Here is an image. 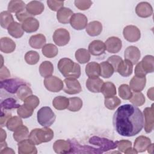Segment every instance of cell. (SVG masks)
<instances>
[{"label": "cell", "instance_id": "cell-62", "mask_svg": "<svg viewBox=\"0 0 154 154\" xmlns=\"http://www.w3.org/2000/svg\"><path fill=\"white\" fill-rule=\"evenodd\" d=\"M124 153H138V152L132 147H130L128 149H126Z\"/></svg>", "mask_w": 154, "mask_h": 154}, {"label": "cell", "instance_id": "cell-31", "mask_svg": "<svg viewBox=\"0 0 154 154\" xmlns=\"http://www.w3.org/2000/svg\"><path fill=\"white\" fill-rule=\"evenodd\" d=\"M140 62L141 66L147 75L149 73H152L154 71V58L152 55H146Z\"/></svg>", "mask_w": 154, "mask_h": 154}, {"label": "cell", "instance_id": "cell-35", "mask_svg": "<svg viewBox=\"0 0 154 154\" xmlns=\"http://www.w3.org/2000/svg\"><path fill=\"white\" fill-rule=\"evenodd\" d=\"M54 72V66L51 61H45L42 62L39 66V73L44 78L52 75Z\"/></svg>", "mask_w": 154, "mask_h": 154}, {"label": "cell", "instance_id": "cell-41", "mask_svg": "<svg viewBox=\"0 0 154 154\" xmlns=\"http://www.w3.org/2000/svg\"><path fill=\"white\" fill-rule=\"evenodd\" d=\"M14 22L12 14L8 11H2L0 14V24L1 27L7 29L8 27Z\"/></svg>", "mask_w": 154, "mask_h": 154}, {"label": "cell", "instance_id": "cell-56", "mask_svg": "<svg viewBox=\"0 0 154 154\" xmlns=\"http://www.w3.org/2000/svg\"><path fill=\"white\" fill-rule=\"evenodd\" d=\"M1 120H0V125L1 128L6 126L7 122L8 119L11 117V114L8 112L7 110H1Z\"/></svg>", "mask_w": 154, "mask_h": 154}, {"label": "cell", "instance_id": "cell-53", "mask_svg": "<svg viewBox=\"0 0 154 154\" xmlns=\"http://www.w3.org/2000/svg\"><path fill=\"white\" fill-rule=\"evenodd\" d=\"M76 7L81 10H86L88 9L93 2L89 0H76L74 2Z\"/></svg>", "mask_w": 154, "mask_h": 154}, {"label": "cell", "instance_id": "cell-8", "mask_svg": "<svg viewBox=\"0 0 154 154\" xmlns=\"http://www.w3.org/2000/svg\"><path fill=\"white\" fill-rule=\"evenodd\" d=\"M64 91L69 94H76L82 91L79 82L76 78H66L64 80Z\"/></svg>", "mask_w": 154, "mask_h": 154}, {"label": "cell", "instance_id": "cell-45", "mask_svg": "<svg viewBox=\"0 0 154 154\" xmlns=\"http://www.w3.org/2000/svg\"><path fill=\"white\" fill-rule=\"evenodd\" d=\"M121 103V100L116 96L105 97L104 104L106 108L113 110Z\"/></svg>", "mask_w": 154, "mask_h": 154}, {"label": "cell", "instance_id": "cell-57", "mask_svg": "<svg viewBox=\"0 0 154 154\" xmlns=\"http://www.w3.org/2000/svg\"><path fill=\"white\" fill-rule=\"evenodd\" d=\"M16 17L19 22L22 23L25 20H26V19H28L30 17H32V16L30 14H29L27 12V11L25 10H24V11H23L20 13L16 14Z\"/></svg>", "mask_w": 154, "mask_h": 154}, {"label": "cell", "instance_id": "cell-2", "mask_svg": "<svg viewBox=\"0 0 154 154\" xmlns=\"http://www.w3.org/2000/svg\"><path fill=\"white\" fill-rule=\"evenodd\" d=\"M58 69L65 78H78L81 76L80 66L68 58H63L58 63Z\"/></svg>", "mask_w": 154, "mask_h": 154}, {"label": "cell", "instance_id": "cell-19", "mask_svg": "<svg viewBox=\"0 0 154 154\" xmlns=\"http://www.w3.org/2000/svg\"><path fill=\"white\" fill-rule=\"evenodd\" d=\"M53 149L57 153H71V144L69 140H58L54 142Z\"/></svg>", "mask_w": 154, "mask_h": 154}, {"label": "cell", "instance_id": "cell-26", "mask_svg": "<svg viewBox=\"0 0 154 154\" xmlns=\"http://www.w3.org/2000/svg\"><path fill=\"white\" fill-rule=\"evenodd\" d=\"M16 49V43L8 37H2L0 40V50L5 54L13 52Z\"/></svg>", "mask_w": 154, "mask_h": 154}, {"label": "cell", "instance_id": "cell-47", "mask_svg": "<svg viewBox=\"0 0 154 154\" xmlns=\"http://www.w3.org/2000/svg\"><path fill=\"white\" fill-rule=\"evenodd\" d=\"M129 100L131 103L137 106H142L145 103V97L141 92L132 93V95Z\"/></svg>", "mask_w": 154, "mask_h": 154}, {"label": "cell", "instance_id": "cell-22", "mask_svg": "<svg viewBox=\"0 0 154 154\" xmlns=\"http://www.w3.org/2000/svg\"><path fill=\"white\" fill-rule=\"evenodd\" d=\"M132 63L130 61L126 59L120 62L117 69V72L123 77L129 76L132 73Z\"/></svg>", "mask_w": 154, "mask_h": 154}, {"label": "cell", "instance_id": "cell-60", "mask_svg": "<svg viewBox=\"0 0 154 154\" xmlns=\"http://www.w3.org/2000/svg\"><path fill=\"white\" fill-rule=\"evenodd\" d=\"M6 137H7L6 132L2 128H1V142L5 141Z\"/></svg>", "mask_w": 154, "mask_h": 154}, {"label": "cell", "instance_id": "cell-39", "mask_svg": "<svg viewBox=\"0 0 154 154\" xmlns=\"http://www.w3.org/2000/svg\"><path fill=\"white\" fill-rule=\"evenodd\" d=\"M43 55L49 58H52L56 57L58 53V50L57 47L52 44L48 43L46 44L42 49Z\"/></svg>", "mask_w": 154, "mask_h": 154}, {"label": "cell", "instance_id": "cell-33", "mask_svg": "<svg viewBox=\"0 0 154 154\" xmlns=\"http://www.w3.org/2000/svg\"><path fill=\"white\" fill-rule=\"evenodd\" d=\"M7 31L10 35L16 38L21 37L24 33L22 24H20L15 21L11 23V25L8 27Z\"/></svg>", "mask_w": 154, "mask_h": 154}, {"label": "cell", "instance_id": "cell-7", "mask_svg": "<svg viewBox=\"0 0 154 154\" xmlns=\"http://www.w3.org/2000/svg\"><path fill=\"white\" fill-rule=\"evenodd\" d=\"M44 85L45 88L51 92H59L64 87V82L55 76H50L45 78Z\"/></svg>", "mask_w": 154, "mask_h": 154}, {"label": "cell", "instance_id": "cell-32", "mask_svg": "<svg viewBox=\"0 0 154 154\" xmlns=\"http://www.w3.org/2000/svg\"><path fill=\"white\" fill-rule=\"evenodd\" d=\"M7 9L10 13L17 14L25 10L26 5L21 0H11L8 3Z\"/></svg>", "mask_w": 154, "mask_h": 154}, {"label": "cell", "instance_id": "cell-14", "mask_svg": "<svg viewBox=\"0 0 154 154\" xmlns=\"http://www.w3.org/2000/svg\"><path fill=\"white\" fill-rule=\"evenodd\" d=\"M106 50L112 54L119 52L122 47V40L117 37H110L105 42Z\"/></svg>", "mask_w": 154, "mask_h": 154}, {"label": "cell", "instance_id": "cell-25", "mask_svg": "<svg viewBox=\"0 0 154 154\" xmlns=\"http://www.w3.org/2000/svg\"><path fill=\"white\" fill-rule=\"evenodd\" d=\"M146 83V77H138L134 76L129 82V87L134 92H141L144 88Z\"/></svg>", "mask_w": 154, "mask_h": 154}, {"label": "cell", "instance_id": "cell-3", "mask_svg": "<svg viewBox=\"0 0 154 154\" xmlns=\"http://www.w3.org/2000/svg\"><path fill=\"white\" fill-rule=\"evenodd\" d=\"M54 137V132L49 127L32 129L29 135V140L34 145L50 141Z\"/></svg>", "mask_w": 154, "mask_h": 154}, {"label": "cell", "instance_id": "cell-1", "mask_svg": "<svg viewBox=\"0 0 154 154\" xmlns=\"http://www.w3.org/2000/svg\"><path fill=\"white\" fill-rule=\"evenodd\" d=\"M112 124L119 135L133 137L139 134L144 126L143 114L137 106L123 105L114 112Z\"/></svg>", "mask_w": 154, "mask_h": 154}, {"label": "cell", "instance_id": "cell-58", "mask_svg": "<svg viewBox=\"0 0 154 154\" xmlns=\"http://www.w3.org/2000/svg\"><path fill=\"white\" fill-rule=\"evenodd\" d=\"M10 76V73L8 69L5 66L1 67V72H0L1 81L6 79Z\"/></svg>", "mask_w": 154, "mask_h": 154}, {"label": "cell", "instance_id": "cell-52", "mask_svg": "<svg viewBox=\"0 0 154 154\" xmlns=\"http://www.w3.org/2000/svg\"><path fill=\"white\" fill-rule=\"evenodd\" d=\"M47 4L49 8L54 11H58L60 9L63 7V1H55V0H48Z\"/></svg>", "mask_w": 154, "mask_h": 154}, {"label": "cell", "instance_id": "cell-15", "mask_svg": "<svg viewBox=\"0 0 154 154\" xmlns=\"http://www.w3.org/2000/svg\"><path fill=\"white\" fill-rule=\"evenodd\" d=\"M124 57L125 59L130 61L134 65L137 64L140 58V51L137 47L130 46L125 49Z\"/></svg>", "mask_w": 154, "mask_h": 154}, {"label": "cell", "instance_id": "cell-5", "mask_svg": "<svg viewBox=\"0 0 154 154\" xmlns=\"http://www.w3.org/2000/svg\"><path fill=\"white\" fill-rule=\"evenodd\" d=\"M24 84L27 83L21 79L11 78L1 81L0 87L9 93L14 94L17 93L19 87Z\"/></svg>", "mask_w": 154, "mask_h": 154}, {"label": "cell", "instance_id": "cell-9", "mask_svg": "<svg viewBox=\"0 0 154 154\" xmlns=\"http://www.w3.org/2000/svg\"><path fill=\"white\" fill-rule=\"evenodd\" d=\"M70 38L69 32L64 28L56 29L53 34V40L54 43L59 46L66 45L69 42Z\"/></svg>", "mask_w": 154, "mask_h": 154}, {"label": "cell", "instance_id": "cell-18", "mask_svg": "<svg viewBox=\"0 0 154 154\" xmlns=\"http://www.w3.org/2000/svg\"><path fill=\"white\" fill-rule=\"evenodd\" d=\"M106 50L105 43L101 40H95L92 41L88 45V52L94 56L102 55Z\"/></svg>", "mask_w": 154, "mask_h": 154}, {"label": "cell", "instance_id": "cell-34", "mask_svg": "<svg viewBox=\"0 0 154 154\" xmlns=\"http://www.w3.org/2000/svg\"><path fill=\"white\" fill-rule=\"evenodd\" d=\"M29 134L28 128L22 125L14 131L13 136L15 141L19 143L28 139L29 138Z\"/></svg>", "mask_w": 154, "mask_h": 154}, {"label": "cell", "instance_id": "cell-21", "mask_svg": "<svg viewBox=\"0 0 154 154\" xmlns=\"http://www.w3.org/2000/svg\"><path fill=\"white\" fill-rule=\"evenodd\" d=\"M151 143V140L149 138L141 135L135 139L134 144V149L138 153L143 152L147 150V147Z\"/></svg>", "mask_w": 154, "mask_h": 154}, {"label": "cell", "instance_id": "cell-12", "mask_svg": "<svg viewBox=\"0 0 154 154\" xmlns=\"http://www.w3.org/2000/svg\"><path fill=\"white\" fill-rule=\"evenodd\" d=\"M143 117H144V126L146 132L150 133L153 129L154 117H153V104L150 107L144 108L143 111Z\"/></svg>", "mask_w": 154, "mask_h": 154}, {"label": "cell", "instance_id": "cell-10", "mask_svg": "<svg viewBox=\"0 0 154 154\" xmlns=\"http://www.w3.org/2000/svg\"><path fill=\"white\" fill-rule=\"evenodd\" d=\"M71 144V153H102L103 152L99 148H94L88 146H81L75 140H69Z\"/></svg>", "mask_w": 154, "mask_h": 154}, {"label": "cell", "instance_id": "cell-27", "mask_svg": "<svg viewBox=\"0 0 154 154\" xmlns=\"http://www.w3.org/2000/svg\"><path fill=\"white\" fill-rule=\"evenodd\" d=\"M73 14V11L69 8L62 7L57 13V18L59 22L63 24H67L70 22V19Z\"/></svg>", "mask_w": 154, "mask_h": 154}, {"label": "cell", "instance_id": "cell-43", "mask_svg": "<svg viewBox=\"0 0 154 154\" xmlns=\"http://www.w3.org/2000/svg\"><path fill=\"white\" fill-rule=\"evenodd\" d=\"M69 103L67 109L72 112L79 111L82 106V100L78 97H73L69 98Z\"/></svg>", "mask_w": 154, "mask_h": 154}, {"label": "cell", "instance_id": "cell-4", "mask_svg": "<svg viewBox=\"0 0 154 154\" xmlns=\"http://www.w3.org/2000/svg\"><path fill=\"white\" fill-rule=\"evenodd\" d=\"M37 122L43 127H49L55 122L56 116L49 106L41 108L37 113Z\"/></svg>", "mask_w": 154, "mask_h": 154}, {"label": "cell", "instance_id": "cell-46", "mask_svg": "<svg viewBox=\"0 0 154 154\" xmlns=\"http://www.w3.org/2000/svg\"><path fill=\"white\" fill-rule=\"evenodd\" d=\"M16 93L18 98L23 101L26 97L32 95V91L28 84H24L19 87Z\"/></svg>", "mask_w": 154, "mask_h": 154}, {"label": "cell", "instance_id": "cell-6", "mask_svg": "<svg viewBox=\"0 0 154 154\" xmlns=\"http://www.w3.org/2000/svg\"><path fill=\"white\" fill-rule=\"evenodd\" d=\"M89 143L91 144L96 145L99 149L103 152H106L117 148L116 142L107 138H101L97 136H93L89 139Z\"/></svg>", "mask_w": 154, "mask_h": 154}, {"label": "cell", "instance_id": "cell-38", "mask_svg": "<svg viewBox=\"0 0 154 154\" xmlns=\"http://www.w3.org/2000/svg\"><path fill=\"white\" fill-rule=\"evenodd\" d=\"M100 92L103 94L105 97L115 96L117 93L115 85L111 82H103Z\"/></svg>", "mask_w": 154, "mask_h": 154}, {"label": "cell", "instance_id": "cell-16", "mask_svg": "<svg viewBox=\"0 0 154 154\" xmlns=\"http://www.w3.org/2000/svg\"><path fill=\"white\" fill-rule=\"evenodd\" d=\"M135 13L138 16L143 18L150 17L153 13V8L147 2H141L135 7Z\"/></svg>", "mask_w": 154, "mask_h": 154}, {"label": "cell", "instance_id": "cell-54", "mask_svg": "<svg viewBox=\"0 0 154 154\" xmlns=\"http://www.w3.org/2000/svg\"><path fill=\"white\" fill-rule=\"evenodd\" d=\"M116 142L118 150L122 153H124L129 147H132V143L129 140H122L120 141H116Z\"/></svg>", "mask_w": 154, "mask_h": 154}, {"label": "cell", "instance_id": "cell-13", "mask_svg": "<svg viewBox=\"0 0 154 154\" xmlns=\"http://www.w3.org/2000/svg\"><path fill=\"white\" fill-rule=\"evenodd\" d=\"M87 17L80 13H75L72 15L70 23L71 26L76 30H81L84 29L87 25Z\"/></svg>", "mask_w": 154, "mask_h": 154}, {"label": "cell", "instance_id": "cell-23", "mask_svg": "<svg viewBox=\"0 0 154 154\" xmlns=\"http://www.w3.org/2000/svg\"><path fill=\"white\" fill-rule=\"evenodd\" d=\"M103 81L102 79L97 78H88L86 81V87L87 89L92 93H100Z\"/></svg>", "mask_w": 154, "mask_h": 154}, {"label": "cell", "instance_id": "cell-24", "mask_svg": "<svg viewBox=\"0 0 154 154\" xmlns=\"http://www.w3.org/2000/svg\"><path fill=\"white\" fill-rule=\"evenodd\" d=\"M22 26L25 32L28 33L34 32L38 29L39 22L37 19L30 17L22 23Z\"/></svg>", "mask_w": 154, "mask_h": 154}, {"label": "cell", "instance_id": "cell-28", "mask_svg": "<svg viewBox=\"0 0 154 154\" xmlns=\"http://www.w3.org/2000/svg\"><path fill=\"white\" fill-rule=\"evenodd\" d=\"M85 73L88 78H97L100 75V64L93 61L88 63L85 66Z\"/></svg>", "mask_w": 154, "mask_h": 154}, {"label": "cell", "instance_id": "cell-30", "mask_svg": "<svg viewBox=\"0 0 154 154\" xmlns=\"http://www.w3.org/2000/svg\"><path fill=\"white\" fill-rule=\"evenodd\" d=\"M102 31V25L99 21H92L87 24L86 32L92 37L99 35Z\"/></svg>", "mask_w": 154, "mask_h": 154}, {"label": "cell", "instance_id": "cell-42", "mask_svg": "<svg viewBox=\"0 0 154 154\" xmlns=\"http://www.w3.org/2000/svg\"><path fill=\"white\" fill-rule=\"evenodd\" d=\"M20 106L17 100L12 97H8L2 100L1 103V110H10L18 108Z\"/></svg>", "mask_w": 154, "mask_h": 154}, {"label": "cell", "instance_id": "cell-11", "mask_svg": "<svg viewBox=\"0 0 154 154\" xmlns=\"http://www.w3.org/2000/svg\"><path fill=\"white\" fill-rule=\"evenodd\" d=\"M125 38L129 42H135L140 40L141 32L140 29L134 25H128L125 26L123 31Z\"/></svg>", "mask_w": 154, "mask_h": 154}, {"label": "cell", "instance_id": "cell-40", "mask_svg": "<svg viewBox=\"0 0 154 154\" xmlns=\"http://www.w3.org/2000/svg\"><path fill=\"white\" fill-rule=\"evenodd\" d=\"M100 75L103 78H110L114 72V69L112 65L106 61H103L100 64Z\"/></svg>", "mask_w": 154, "mask_h": 154}, {"label": "cell", "instance_id": "cell-37", "mask_svg": "<svg viewBox=\"0 0 154 154\" xmlns=\"http://www.w3.org/2000/svg\"><path fill=\"white\" fill-rule=\"evenodd\" d=\"M69 103V98L62 96L55 97L52 101V105L54 107L58 110H63L67 108Z\"/></svg>", "mask_w": 154, "mask_h": 154}, {"label": "cell", "instance_id": "cell-61", "mask_svg": "<svg viewBox=\"0 0 154 154\" xmlns=\"http://www.w3.org/2000/svg\"><path fill=\"white\" fill-rule=\"evenodd\" d=\"M147 96L152 100H153V88L152 87L148 90L147 91Z\"/></svg>", "mask_w": 154, "mask_h": 154}, {"label": "cell", "instance_id": "cell-29", "mask_svg": "<svg viewBox=\"0 0 154 154\" xmlns=\"http://www.w3.org/2000/svg\"><path fill=\"white\" fill-rule=\"evenodd\" d=\"M46 37L42 34H37L32 35L29 40L31 47L34 49H41L46 45Z\"/></svg>", "mask_w": 154, "mask_h": 154}, {"label": "cell", "instance_id": "cell-44", "mask_svg": "<svg viewBox=\"0 0 154 154\" xmlns=\"http://www.w3.org/2000/svg\"><path fill=\"white\" fill-rule=\"evenodd\" d=\"M23 125V122L19 116H14L10 117L7 122L6 127L11 131H14L17 128Z\"/></svg>", "mask_w": 154, "mask_h": 154}, {"label": "cell", "instance_id": "cell-49", "mask_svg": "<svg viewBox=\"0 0 154 154\" xmlns=\"http://www.w3.org/2000/svg\"><path fill=\"white\" fill-rule=\"evenodd\" d=\"M119 95L124 100H129L132 95V92L129 85L122 84L119 87Z\"/></svg>", "mask_w": 154, "mask_h": 154}, {"label": "cell", "instance_id": "cell-36", "mask_svg": "<svg viewBox=\"0 0 154 154\" xmlns=\"http://www.w3.org/2000/svg\"><path fill=\"white\" fill-rule=\"evenodd\" d=\"M75 57L77 61L81 64L88 63L90 60V54L88 50L84 48L78 49L75 54Z\"/></svg>", "mask_w": 154, "mask_h": 154}, {"label": "cell", "instance_id": "cell-55", "mask_svg": "<svg viewBox=\"0 0 154 154\" xmlns=\"http://www.w3.org/2000/svg\"><path fill=\"white\" fill-rule=\"evenodd\" d=\"M122 60V58L118 55H112L108 58L107 61L112 65L114 69V72H117V67Z\"/></svg>", "mask_w": 154, "mask_h": 154}, {"label": "cell", "instance_id": "cell-20", "mask_svg": "<svg viewBox=\"0 0 154 154\" xmlns=\"http://www.w3.org/2000/svg\"><path fill=\"white\" fill-rule=\"evenodd\" d=\"M43 4L38 1H32L26 5V10L32 16L40 14L44 10Z\"/></svg>", "mask_w": 154, "mask_h": 154}, {"label": "cell", "instance_id": "cell-51", "mask_svg": "<svg viewBox=\"0 0 154 154\" xmlns=\"http://www.w3.org/2000/svg\"><path fill=\"white\" fill-rule=\"evenodd\" d=\"M33 111L34 110L29 108L25 105L23 104L17 108V113L20 117L23 119H26L32 116Z\"/></svg>", "mask_w": 154, "mask_h": 154}, {"label": "cell", "instance_id": "cell-59", "mask_svg": "<svg viewBox=\"0 0 154 154\" xmlns=\"http://www.w3.org/2000/svg\"><path fill=\"white\" fill-rule=\"evenodd\" d=\"M0 153L1 154H10V153H14L13 150L9 147H4V149H1L0 151Z\"/></svg>", "mask_w": 154, "mask_h": 154}, {"label": "cell", "instance_id": "cell-63", "mask_svg": "<svg viewBox=\"0 0 154 154\" xmlns=\"http://www.w3.org/2000/svg\"><path fill=\"white\" fill-rule=\"evenodd\" d=\"M147 152H148V153H152V152H153V144H152V143H151L149 146V147H147Z\"/></svg>", "mask_w": 154, "mask_h": 154}, {"label": "cell", "instance_id": "cell-48", "mask_svg": "<svg viewBox=\"0 0 154 154\" xmlns=\"http://www.w3.org/2000/svg\"><path fill=\"white\" fill-rule=\"evenodd\" d=\"M40 60V55L38 52L34 51H28L25 55V61L30 65L37 64Z\"/></svg>", "mask_w": 154, "mask_h": 154}, {"label": "cell", "instance_id": "cell-17", "mask_svg": "<svg viewBox=\"0 0 154 154\" xmlns=\"http://www.w3.org/2000/svg\"><path fill=\"white\" fill-rule=\"evenodd\" d=\"M18 153L19 154H36L37 153V148L29 139L19 142Z\"/></svg>", "mask_w": 154, "mask_h": 154}, {"label": "cell", "instance_id": "cell-50", "mask_svg": "<svg viewBox=\"0 0 154 154\" xmlns=\"http://www.w3.org/2000/svg\"><path fill=\"white\" fill-rule=\"evenodd\" d=\"M24 105H25L29 108L34 110L39 105V99L35 95H31L26 97L24 100Z\"/></svg>", "mask_w": 154, "mask_h": 154}]
</instances>
